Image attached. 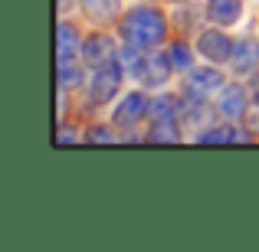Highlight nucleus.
Masks as SVG:
<instances>
[{
    "label": "nucleus",
    "instance_id": "3",
    "mask_svg": "<svg viewBox=\"0 0 259 252\" xmlns=\"http://www.w3.org/2000/svg\"><path fill=\"white\" fill-rule=\"evenodd\" d=\"M220 85V72L217 69H203V72H190L187 76V92L194 95V98H203V95H210V88Z\"/></svg>",
    "mask_w": 259,
    "mask_h": 252
},
{
    "label": "nucleus",
    "instance_id": "4",
    "mask_svg": "<svg viewBox=\"0 0 259 252\" xmlns=\"http://www.w3.org/2000/svg\"><path fill=\"white\" fill-rule=\"evenodd\" d=\"M207 13H210V20L220 23V26L236 23V20H240V0H210Z\"/></svg>",
    "mask_w": 259,
    "mask_h": 252
},
{
    "label": "nucleus",
    "instance_id": "8",
    "mask_svg": "<svg viewBox=\"0 0 259 252\" xmlns=\"http://www.w3.org/2000/svg\"><path fill=\"white\" fill-rule=\"evenodd\" d=\"M112 56V46H108V39H102V36H95L92 43L85 46V59L92 66H102V59H108Z\"/></svg>",
    "mask_w": 259,
    "mask_h": 252
},
{
    "label": "nucleus",
    "instance_id": "11",
    "mask_svg": "<svg viewBox=\"0 0 259 252\" xmlns=\"http://www.w3.org/2000/svg\"><path fill=\"white\" fill-rule=\"evenodd\" d=\"M121 63H125L132 72H141V56H138V46H135V49H132V46H128V49H121Z\"/></svg>",
    "mask_w": 259,
    "mask_h": 252
},
{
    "label": "nucleus",
    "instance_id": "2",
    "mask_svg": "<svg viewBox=\"0 0 259 252\" xmlns=\"http://www.w3.org/2000/svg\"><path fill=\"white\" fill-rule=\"evenodd\" d=\"M118 82H121V72L115 69V66H102L99 72H95V82H92V95L95 98H112L115 92H118Z\"/></svg>",
    "mask_w": 259,
    "mask_h": 252
},
{
    "label": "nucleus",
    "instance_id": "10",
    "mask_svg": "<svg viewBox=\"0 0 259 252\" xmlns=\"http://www.w3.org/2000/svg\"><path fill=\"white\" fill-rule=\"evenodd\" d=\"M171 59H174V69H187V63H190V49L184 43H177L174 49H171Z\"/></svg>",
    "mask_w": 259,
    "mask_h": 252
},
{
    "label": "nucleus",
    "instance_id": "1",
    "mask_svg": "<svg viewBox=\"0 0 259 252\" xmlns=\"http://www.w3.org/2000/svg\"><path fill=\"white\" fill-rule=\"evenodd\" d=\"M125 36L132 39V46H138V49L158 46L161 36H164V20H161V13L148 10V7L132 10L125 17Z\"/></svg>",
    "mask_w": 259,
    "mask_h": 252
},
{
    "label": "nucleus",
    "instance_id": "7",
    "mask_svg": "<svg viewBox=\"0 0 259 252\" xmlns=\"http://www.w3.org/2000/svg\"><path fill=\"white\" fill-rule=\"evenodd\" d=\"M145 112V95L135 92L132 98H125V105L118 108V115H115V121H121V125H128V118H138V115Z\"/></svg>",
    "mask_w": 259,
    "mask_h": 252
},
{
    "label": "nucleus",
    "instance_id": "6",
    "mask_svg": "<svg viewBox=\"0 0 259 252\" xmlns=\"http://www.w3.org/2000/svg\"><path fill=\"white\" fill-rule=\"evenodd\" d=\"M243 108H246V95H243V88H227L220 98V112L227 115V118H236V115H243Z\"/></svg>",
    "mask_w": 259,
    "mask_h": 252
},
{
    "label": "nucleus",
    "instance_id": "5",
    "mask_svg": "<svg viewBox=\"0 0 259 252\" xmlns=\"http://www.w3.org/2000/svg\"><path fill=\"white\" fill-rule=\"evenodd\" d=\"M200 49L207 53L210 59H227L230 53H233V46H230V39L220 36V33H203L200 36Z\"/></svg>",
    "mask_w": 259,
    "mask_h": 252
},
{
    "label": "nucleus",
    "instance_id": "12",
    "mask_svg": "<svg viewBox=\"0 0 259 252\" xmlns=\"http://www.w3.org/2000/svg\"><path fill=\"white\" fill-rule=\"evenodd\" d=\"M256 92H259V82H256Z\"/></svg>",
    "mask_w": 259,
    "mask_h": 252
},
{
    "label": "nucleus",
    "instance_id": "9",
    "mask_svg": "<svg viewBox=\"0 0 259 252\" xmlns=\"http://www.w3.org/2000/svg\"><path fill=\"white\" fill-rule=\"evenodd\" d=\"M76 49V30L69 23L59 26V59H69V53Z\"/></svg>",
    "mask_w": 259,
    "mask_h": 252
}]
</instances>
